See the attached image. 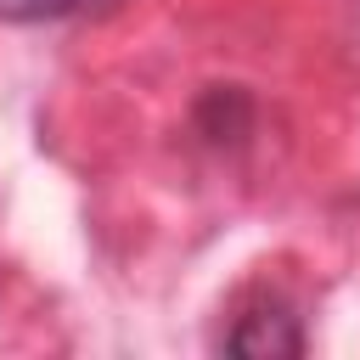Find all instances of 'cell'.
<instances>
[{
  "label": "cell",
  "instance_id": "cell-2",
  "mask_svg": "<svg viewBox=\"0 0 360 360\" xmlns=\"http://www.w3.org/2000/svg\"><path fill=\"white\" fill-rule=\"evenodd\" d=\"M248 118H253V107H248V96L236 84H214L202 96V107H197V124H202L208 141H236L248 129Z\"/></svg>",
  "mask_w": 360,
  "mask_h": 360
},
{
  "label": "cell",
  "instance_id": "cell-3",
  "mask_svg": "<svg viewBox=\"0 0 360 360\" xmlns=\"http://www.w3.org/2000/svg\"><path fill=\"white\" fill-rule=\"evenodd\" d=\"M90 0H0V22H56L84 11Z\"/></svg>",
  "mask_w": 360,
  "mask_h": 360
},
{
  "label": "cell",
  "instance_id": "cell-1",
  "mask_svg": "<svg viewBox=\"0 0 360 360\" xmlns=\"http://www.w3.org/2000/svg\"><path fill=\"white\" fill-rule=\"evenodd\" d=\"M225 343L236 354H298L304 349V332L292 326L287 309H253V315H242V326Z\"/></svg>",
  "mask_w": 360,
  "mask_h": 360
}]
</instances>
